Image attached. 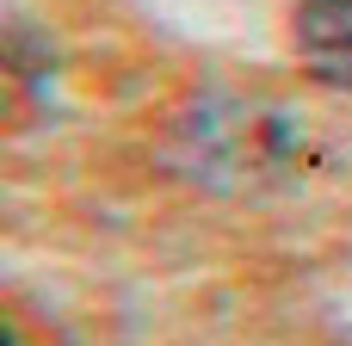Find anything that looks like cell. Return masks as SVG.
<instances>
[{
    "mask_svg": "<svg viewBox=\"0 0 352 346\" xmlns=\"http://www.w3.org/2000/svg\"><path fill=\"white\" fill-rule=\"evenodd\" d=\"M297 50L316 80L352 87V0H303L297 12Z\"/></svg>",
    "mask_w": 352,
    "mask_h": 346,
    "instance_id": "1",
    "label": "cell"
}]
</instances>
